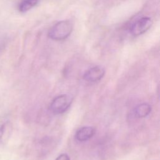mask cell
Here are the masks:
<instances>
[{
	"instance_id": "obj_1",
	"label": "cell",
	"mask_w": 160,
	"mask_h": 160,
	"mask_svg": "<svg viewBox=\"0 0 160 160\" xmlns=\"http://www.w3.org/2000/svg\"><path fill=\"white\" fill-rule=\"evenodd\" d=\"M73 29L72 23L69 20H62L52 26L48 33V37L55 41H61L68 38Z\"/></svg>"
},
{
	"instance_id": "obj_2",
	"label": "cell",
	"mask_w": 160,
	"mask_h": 160,
	"mask_svg": "<svg viewBox=\"0 0 160 160\" xmlns=\"http://www.w3.org/2000/svg\"><path fill=\"white\" fill-rule=\"evenodd\" d=\"M73 98L69 94H63L54 98L50 104L51 111L55 114L66 112L70 107Z\"/></svg>"
},
{
	"instance_id": "obj_3",
	"label": "cell",
	"mask_w": 160,
	"mask_h": 160,
	"mask_svg": "<svg viewBox=\"0 0 160 160\" xmlns=\"http://www.w3.org/2000/svg\"><path fill=\"white\" fill-rule=\"evenodd\" d=\"M152 21L149 17H142L136 21L130 28V32L134 36L146 32L151 26Z\"/></svg>"
},
{
	"instance_id": "obj_4",
	"label": "cell",
	"mask_w": 160,
	"mask_h": 160,
	"mask_svg": "<svg viewBox=\"0 0 160 160\" xmlns=\"http://www.w3.org/2000/svg\"><path fill=\"white\" fill-rule=\"evenodd\" d=\"M104 69L99 66H94L88 69L83 74V79L89 82H96L100 81L104 76Z\"/></svg>"
},
{
	"instance_id": "obj_5",
	"label": "cell",
	"mask_w": 160,
	"mask_h": 160,
	"mask_svg": "<svg viewBox=\"0 0 160 160\" xmlns=\"http://www.w3.org/2000/svg\"><path fill=\"white\" fill-rule=\"evenodd\" d=\"M95 129L91 126H83L77 130L75 134L76 139L80 142H84L90 139L95 134Z\"/></svg>"
},
{
	"instance_id": "obj_6",
	"label": "cell",
	"mask_w": 160,
	"mask_h": 160,
	"mask_svg": "<svg viewBox=\"0 0 160 160\" xmlns=\"http://www.w3.org/2000/svg\"><path fill=\"white\" fill-rule=\"evenodd\" d=\"M151 111V106L148 103L138 104L133 110V115L137 118H142L148 116Z\"/></svg>"
},
{
	"instance_id": "obj_7",
	"label": "cell",
	"mask_w": 160,
	"mask_h": 160,
	"mask_svg": "<svg viewBox=\"0 0 160 160\" xmlns=\"http://www.w3.org/2000/svg\"><path fill=\"white\" fill-rule=\"evenodd\" d=\"M40 0H21L18 6V9L21 12H25L36 6Z\"/></svg>"
},
{
	"instance_id": "obj_8",
	"label": "cell",
	"mask_w": 160,
	"mask_h": 160,
	"mask_svg": "<svg viewBox=\"0 0 160 160\" xmlns=\"http://www.w3.org/2000/svg\"><path fill=\"white\" fill-rule=\"evenodd\" d=\"M56 160H70V158L69 157V156L66 154V153H62V154H61L60 155H59Z\"/></svg>"
}]
</instances>
